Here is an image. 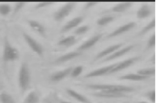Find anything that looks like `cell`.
<instances>
[{"label":"cell","instance_id":"16","mask_svg":"<svg viewBox=\"0 0 156 103\" xmlns=\"http://www.w3.org/2000/svg\"><path fill=\"white\" fill-rule=\"evenodd\" d=\"M82 52L79 51H70V52H68L66 54H64L62 56H59L58 58L54 61V63L55 64H62L65 63V62H67L69 61H71L73 59L77 58L79 56H81Z\"/></svg>","mask_w":156,"mask_h":103},{"label":"cell","instance_id":"34","mask_svg":"<svg viewBox=\"0 0 156 103\" xmlns=\"http://www.w3.org/2000/svg\"><path fill=\"white\" fill-rule=\"evenodd\" d=\"M96 4H98L97 2H87L85 3V9H89L91 7H95Z\"/></svg>","mask_w":156,"mask_h":103},{"label":"cell","instance_id":"19","mask_svg":"<svg viewBox=\"0 0 156 103\" xmlns=\"http://www.w3.org/2000/svg\"><path fill=\"white\" fill-rule=\"evenodd\" d=\"M133 4V2H121L114 5L111 11L116 13H121V12H126V10H128L129 7H132Z\"/></svg>","mask_w":156,"mask_h":103},{"label":"cell","instance_id":"37","mask_svg":"<svg viewBox=\"0 0 156 103\" xmlns=\"http://www.w3.org/2000/svg\"><path fill=\"white\" fill-rule=\"evenodd\" d=\"M139 103H150V102H147V101H140Z\"/></svg>","mask_w":156,"mask_h":103},{"label":"cell","instance_id":"8","mask_svg":"<svg viewBox=\"0 0 156 103\" xmlns=\"http://www.w3.org/2000/svg\"><path fill=\"white\" fill-rule=\"evenodd\" d=\"M133 48H134V45H128V46H126V47L124 48H119V49L117 50L116 51H114L113 53H112L111 55L107 56V57H105V58L102 61V62H107V61H112V60H114V59L119 58V57H121V56H124V55H126V53H128L129 51H130L131 50L133 49Z\"/></svg>","mask_w":156,"mask_h":103},{"label":"cell","instance_id":"15","mask_svg":"<svg viewBox=\"0 0 156 103\" xmlns=\"http://www.w3.org/2000/svg\"><path fill=\"white\" fill-rule=\"evenodd\" d=\"M152 14V9L148 2H143L137 12V17L139 19H144L151 16Z\"/></svg>","mask_w":156,"mask_h":103},{"label":"cell","instance_id":"25","mask_svg":"<svg viewBox=\"0 0 156 103\" xmlns=\"http://www.w3.org/2000/svg\"><path fill=\"white\" fill-rule=\"evenodd\" d=\"M0 101L1 103H16L14 98L7 92H2L0 94Z\"/></svg>","mask_w":156,"mask_h":103},{"label":"cell","instance_id":"38","mask_svg":"<svg viewBox=\"0 0 156 103\" xmlns=\"http://www.w3.org/2000/svg\"><path fill=\"white\" fill-rule=\"evenodd\" d=\"M48 103H52V102H50V101H49V102H48Z\"/></svg>","mask_w":156,"mask_h":103},{"label":"cell","instance_id":"31","mask_svg":"<svg viewBox=\"0 0 156 103\" xmlns=\"http://www.w3.org/2000/svg\"><path fill=\"white\" fill-rule=\"evenodd\" d=\"M146 97L147 98V99L149 100L151 103L155 102V90L154 89H152V90H150L146 94Z\"/></svg>","mask_w":156,"mask_h":103},{"label":"cell","instance_id":"18","mask_svg":"<svg viewBox=\"0 0 156 103\" xmlns=\"http://www.w3.org/2000/svg\"><path fill=\"white\" fill-rule=\"evenodd\" d=\"M66 91L67 93L70 97H72L73 98H75V100L79 101V102L81 103H91V101L89 100L87 97H85L84 95L81 94L79 92L75 91V89H70V88H67L66 89Z\"/></svg>","mask_w":156,"mask_h":103},{"label":"cell","instance_id":"27","mask_svg":"<svg viewBox=\"0 0 156 103\" xmlns=\"http://www.w3.org/2000/svg\"><path fill=\"white\" fill-rule=\"evenodd\" d=\"M154 27H155V19H152V20L150 22L149 24H147V25L145 26L144 28H142V30L140 31V32L138 35H144V34L147 33L151 30H152L153 28H154Z\"/></svg>","mask_w":156,"mask_h":103},{"label":"cell","instance_id":"1","mask_svg":"<svg viewBox=\"0 0 156 103\" xmlns=\"http://www.w3.org/2000/svg\"><path fill=\"white\" fill-rule=\"evenodd\" d=\"M87 88L96 91H113L128 94L134 91V88L122 85H110V84H92L87 85Z\"/></svg>","mask_w":156,"mask_h":103},{"label":"cell","instance_id":"11","mask_svg":"<svg viewBox=\"0 0 156 103\" xmlns=\"http://www.w3.org/2000/svg\"><path fill=\"white\" fill-rule=\"evenodd\" d=\"M122 45H123V44H121H121H117V45H111L109 47H108L107 48L102 50V51H100V52L96 55L95 59H94V61H98V60H100V59L107 57V56H108L112 53H113L114 51L118 50L119 48H121L122 47Z\"/></svg>","mask_w":156,"mask_h":103},{"label":"cell","instance_id":"28","mask_svg":"<svg viewBox=\"0 0 156 103\" xmlns=\"http://www.w3.org/2000/svg\"><path fill=\"white\" fill-rule=\"evenodd\" d=\"M83 66L82 65H78L75 66L72 68V70L70 72V76L73 78H75V77H79V75H81V73H83Z\"/></svg>","mask_w":156,"mask_h":103},{"label":"cell","instance_id":"5","mask_svg":"<svg viewBox=\"0 0 156 103\" xmlns=\"http://www.w3.org/2000/svg\"><path fill=\"white\" fill-rule=\"evenodd\" d=\"M23 37L28 45V47L30 48L31 49L33 50L36 54H37L39 56H43V52H44V48L41 44H40L37 40H36L33 37H32L29 34L26 32L23 33Z\"/></svg>","mask_w":156,"mask_h":103},{"label":"cell","instance_id":"23","mask_svg":"<svg viewBox=\"0 0 156 103\" xmlns=\"http://www.w3.org/2000/svg\"><path fill=\"white\" fill-rule=\"evenodd\" d=\"M137 74L144 76V77L149 78L151 77H153L155 74V68H141L137 71Z\"/></svg>","mask_w":156,"mask_h":103},{"label":"cell","instance_id":"9","mask_svg":"<svg viewBox=\"0 0 156 103\" xmlns=\"http://www.w3.org/2000/svg\"><path fill=\"white\" fill-rule=\"evenodd\" d=\"M115 65H116V64H112V65H110L105 66V67H102V68L95 69V70L91 71V72L88 73L87 74H86L84 77L85 78H91V77H100V76L107 75V74H108L110 71L114 68Z\"/></svg>","mask_w":156,"mask_h":103},{"label":"cell","instance_id":"29","mask_svg":"<svg viewBox=\"0 0 156 103\" xmlns=\"http://www.w3.org/2000/svg\"><path fill=\"white\" fill-rule=\"evenodd\" d=\"M89 30V27L87 25H83V26H79V27H77L76 29L75 30V34L77 35H83L86 32H87Z\"/></svg>","mask_w":156,"mask_h":103},{"label":"cell","instance_id":"26","mask_svg":"<svg viewBox=\"0 0 156 103\" xmlns=\"http://www.w3.org/2000/svg\"><path fill=\"white\" fill-rule=\"evenodd\" d=\"M113 20H114V17L112 16V15H105V16L100 17V19H98L96 24L99 26L103 27V26H106L107 24H110Z\"/></svg>","mask_w":156,"mask_h":103},{"label":"cell","instance_id":"17","mask_svg":"<svg viewBox=\"0 0 156 103\" xmlns=\"http://www.w3.org/2000/svg\"><path fill=\"white\" fill-rule=\"evenodd\" d=\"M28 25L33 31H35L36 32L40 34L42 36H45V28L42 24L40 22L37 21L35 19H29L28 21Z\"/></svg>","mask_w":156,"mask_h":103},{"label":"cell","instance_id":"36","mask_svg":"<svg viewBox=\"0 0 156 103\" xmlns=\"http://www.w3.org/2000/svg\"><path fill=\"white\" fill-rule=\"evenodd\" d=\"M154 59H155V56H153V57H152V62H153V64H154Z\"/></svg>","mask_w":156,"mask_h":103},{"label":"cell","instance_id":"33","mask_svg":"<svg viewBox=\"0 0 156 103\" xmlns=\"http://www.w3.org/2000/svg\"><path fill=\"white\" fill-rule=\"evenodd\" d=\"M26 4L25 2H16V4H15L14 7V15L16 14L17 12L20 11L23 7H24V5Z\"/></svg>","mask_w":156,"mask_h":103},{"label":"cell","instance_id":"6","mask_svg":"<svg viewBox=\"0 0 156 103\" xmlns=\"http://www.w3.org/2000/svg\"><path fill=\"white\" fill-rule=\"evenodd\" d=\"M139 59V56H134V57H131V58L127 59V60H125V61H122L121 62H119V63H117L116 65L114 66V68L110 71L108 74H112V73H117V72H119V71L124 70V69L129 68V66L133 65V64L137 62Z\"/></svg>","mask_w":156,"mask_h":103},{"label":"cell","instance_id":"32","mask_svg":"<svg viewBox=\"0 0 156 103\" xmlns=\"http://www.w3.org/2000/svg\"><path fill=\"white\" fill-rule=\"evenodd\" d=\"M155 46V34H152V35L149 38V40L147 41V48H151Z\"/></svg>","mask_w":156,"mask_h":103},{"label":"cell","instance_id":"4","mask_svg":"<svg viewBox=\"0 0 156 103\" xmlns=\"http://www.w3.org/2000/svg\"><path fill=\"white\" fill-rule=\"evenodd\" d=\"M76 4H77L76 2H66L65 4H63L54 14V18L55 21H62L66 17H67L70 14V12L75 9Z\"/></svg>","mask_w":156,"mask_h":103},{"label":"cell","instance_id":"3","mask_svg":"<svg viewBox=\"0 0 156 103\" xmlns=\"http://www.w3.org/2000/svg\"><path fill=\"white\" fill-rule=\"evenodd\" d=\"M20 57L19 50L16 48L13 47L10 43L8 37L5 35L3 42V51H2V61L7 62H12L18 60Z\"/></svg>","mask_w":156,"mask_h":103},{"label":"cell","instance_id":"21","mask_svg":"<svg viewBox=\"0 0 156 103\" xmlns=\"http://www.w3.org/2000/svg\"><path fill=\"white\" fill-rule=\"evenodd\" d=\"M77 42V40L75 35H69L66 37L63 38L58 42V45L63 46V47H70Z\"/></svg>","mask_w":156,"mask_h":103},{"label":"cell","instance_id":"35","mask_svg":"<svg viewBox=\"0 0 156 103\" xmlns=\"http://www.w3.org/2000/svg\"><path fill=\"white\" fill-rule=\"evenodd\" d=\"M59 103H72V102H70V101H65V100H60V101H59Z\"/></svg>","mask_w":156,"mask_h":103},{"label":"cell","instance_id":"7","mask_svg":"<svg viewBox=\"0 0 156 103\" xmlns=\"http://www.w3.org/2000/svg\"><path fill=\"white\" fill-rule=\"evenodd\" d=\"M136 26V23L135 22H129L127 24H124V25L120 26L117 29H115L113 32L108 34L107 35V39H109V38H112V37H116L117 35H120L121 34H124V33L127 32L131 29H133L134 27Z\"/></svg>","mask_w":156,"mask_h":103},{"label":"cell","instance_id":"22","mask_svg":"<svg viewBox=\"0 0 156 103\" xmlns=\"http://www.w3.org/2000/svg\"><path fill=\"white\" fill-rule=\"evenodd\" d=\"M38 101H39V95L37 92L35 90L29 92L23 100V103H38Z\"/></svg>","mask_w":156,"mask_h":103},{"label":"cell","instance_id":"24","mask_svg":"<svg viewBox=\"0 0 156 103\" xmlns=\"http://www.w3.org/2000/svg\"><path fill=\"white\" fill-rule=\"evenodd\" d=\"M12 7L9 3L2 2L0 3V15L2 16H7L12 12Z\"/></svg>","mask_w":156,"mask_h":103},{"label":"cell","instance_id":"14","mask_svg":"<svg viewBox=\"0 0 156 103\" xmlns=\"http://www.w3.org/2000/svg\"><path fill=\"white\" fill-rule=\"evenodd\" d=\"M72 67H69V68H66L65 69L61 71H58V72H55L53 74L50 75L49 79L50 81L53 82H58L62 81L63 79H65L66 77H67L70 76V72L72 70Z\"/></svg>","mask_w":156,"mask_h":103},{"label":"cell","instance_id":"2","mask_svg":"<svg viewBox=\"0 0 156 103\" xmlns=\"http://www.w3.org/2000/svg\"><path fill=\"white\" fill-rule=\"evenodd\" d=\"M31 74L29 66L27 62H23L21 64L18 74V84L21 94H24L30 86Z\"/></svg>","mask_w":156,"mask_h":103},{"label":"cell","instance_id":"12","mask_svg":"<svg viewBox=\"0 0 156 103\" xmlns=\"http://www.w3.org/2000/svg\"><path fill=\"white\" fill-rule=\"evenodd\" d=\"M102 36L103 34H97V35H93L92 37H91L90 39H88V40H87V41L83 43V44L78 48L77 51L82 52L83 51H85V50L89 49L90 48L93 47L96 43L100 41V40L102 38Z\"/></svg>","mask_w":156,"mask_h":103},{"label":"cell","instance_id":"20","mask_svg":"<svg viewBox=\"0 0 156 103\" xmlns=\"http://www.w3.org/2000/svg\"><path fill=\"white\" fill-rule=\"evenodd\" d=\"M148 79L144 76L139 75L137 73H128L120 77L121 81H142Z\"/></svg>","mask_w":156,"mask_h":103},{"label":"cell","instance_id":"30","mask_svg":"<svg viewBox=\"0 0 156 103\" xmlns=\"http://www.w3.org/2000/svg\"><path fill=\"white\" fill-rule=\"evenodd\" d=\"M54 3V2H49V1H46V2H45V1H44V2H39L35 5L34 9L37 10L41 9V8H44V7H49V6H51V5H53Z\"/></svg>","mask_w":156,"mask_h":103},{"label":"cell","instance_id":"10","mask_svg":"<svg viewBox=\"0 0 156 103\" xmlns=\"http://www.w3.org/2000/svg\"><path fill=\"white\" fill-rule=\"evenodd\" d=\"M92 95L96 98H121L127 97L126 94L113 91H98L92 94Z\"/></svg>","mask_w":156,"mask_h":103},{"label":"cell","instance_id":"13","mask_svg":"<svg viewBox=\"0 0 156 103\" xmlns=\"http://www.w3.org/2000/svg\"><path fill=\"white\" fill-rule=\"evenodd\" d=\"M83 16H76L75 17V18H73L71 20L68 21L67 23L62 28V29H61V33L67 32L69 31L72 30L73 28L79 27V24L83 21Z\"/></svg>","mask_w":156,"mask_h":103}]
</instances>
